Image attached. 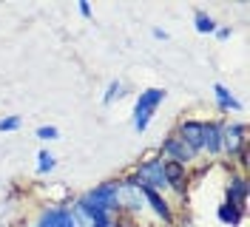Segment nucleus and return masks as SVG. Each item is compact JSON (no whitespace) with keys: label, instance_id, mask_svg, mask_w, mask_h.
Listing matches in <instances>:
<instances>
[{"label":"nucleus","instance_id":"1","mask_svg":"<svg viewBox=\"0 0 250 227\" xmlns=\"http://www.w3.org/2000/svg\"><path fill=\"white\" fill-rule=\"evenodd\" d=\"M162 100H165V91L162 88H148L145 94H140V100H137V105H134V128H137L140 134L148 128V122H151V117L156 114V108H159Z\"/></svg>","mask_w":250,"mask_h":227},{"label":"nucleus","instance_id":"2","mask_svg":"<svg viewBox=\"0 0 250 227\" xmlns=\"http://www.w3.org/2000/svg\"><path fill=\"white\" fill-rule=\"evenodd\" d=\"M117 196H120V185H117V182H105V185L88 190V193L83 196V202H88L94 207H103V210L108 213V210H114V207H120Z\"/></svg>","mask_w":250,"mask_h":227},{"label":"nucleus","instance_id":"3","mask_svg":"<svg viewBox=\"0 0 250 227\" xmlns=\"http://www.w3.org/2000/svg\"><path fill=\"white\" fill-rule=\"evenodd\" d=\"M74 222H80L83 227H114L108 219V213L103 210V207H94V205H88V202H83L80 199L77 207H74Z\"/></svg>","mask_w":250,"mask_h":227},{"label":"nucleus","instance_id":"4","mask_svg":"<svg viewBox=\"0 0 250 227\" xmlns=\"http://www.w3.org/2000/svg\"><path fill=\"white\" fill-rule=\"evenodd\" d=\"M137 185L142 187H151V190H159V187H168V182H165V173H162V162H142L140 170H137Z\"/></svg>","mask_w":250,"mask_h":227},{"label":"nucleus","instance_id":"5","mask_svg":"<svg viewBox=\"0 0 250 227\" xmlns=\"http://www.w3.org/2000/svg\"><path fill=\"white\" fill-rule=\"evenodd\" d=\"M37 227H77V222H74L71 210H65V207H51V210H43Z\"/></svg>","mask_w":250,"mask_h":227},{"label":"nucleus","instance_id":"6","mask_svg":"<svg viewBox=\"0 0 250 227\" xmlns=\"http://www.w3.org/2000/svg\"><path fill=\"white\" fill-rule=\"evenodd\" d=\"M179 139H182L193 153L202 151V122H193V120L182 122V125H179Z\"/></svg>","mask_w":250,"mask_h":227},{"label":"nucleus","instance_id":"7","mask_svg":"<svg viewBox=\"0 0 250 227\" xmlns=\"http://www.w3.org/2000/svg\"><path fill=\"white\" fill-rule=\"evenodd\" d=\"M202 148H208L210 153L222 151V128L216 122H202Z\"/></svg>","mask_w":250,"mask_h":227},{"label":"nucleus","instance_id":"8","mask_svg":"<svg viewBox=\"0 0 250 227\" xmlns=\"http://www.w3.org/2000/svg\"><path fill=\"white\" fill-rule=\"evenodd\" d=\"M162 151H165V153H171V156H173V162H179V165H182V162H190V159H193V151L188 148V145L182 142V139H179V136H171V139H165Z\"/></svg>","mask_w":250,"mask_h":227},{"label":"nucleus","instance_id":"9","mask_svg":"<svg viewBox=\"0 0 250 227\" xmlns=\"http://www.w3.org/2000/svg\"><path fill=\"white\" fill-rule=\"evenodd\" d=\"M242 145H245V125L242 122H233L228 128L225 139H222V148H228L230 153H236V151H242Z\"/></svg>","mask_w":250,"mask_h":227},{"label":"nucleus","instance_id":"10","mask_svg":"<svg viewBox=\"0 0 250 227\" xmlns=\"http://www.w3.org/2000/svg\"><path fill=\"white\" fill-rule=\"evenodd\" d=\"M140 190H142V199H145V202H148V205H151V207L156 210V216H162L165 222H171V210H168L165 199L159 196L156 190H151V187H142V185H140Z\"/></svg>","mask_w":250,"mask_h":227},{"label":"nucleus","instance_id":"11","mask_svg":"<svg viewBox=\"0 0 250 227\" xmlns=\"http://www.w3.org/2000/svg\"><path fill=\"white\" fill-rule=\"evenodd\" d=\"M162 173H165V182H168V185H173V187H176V190H182V173H185V170H182V165H179V162H162Z\"/></svg>","mask_w":250,"mask_h":227},{"label":"nucleus","instance_id":"12","mask_svg":"<svg viewBox=\"0 0 250 227\" xmlns=\"http://www.w3.org/2000/svg\"><path fill=\"white\" fill-rule=\"evenodd\" d=\"M213 91H216V100H219V105L225 108V111H239L242 108V103L236 100V97H230V91L225 88V85H213Z\"/></svg>","mask_w":250,"mask_h":227},{"label":"nucleus","instance_id":"13","mask_svg":"<svg viewBox=\"0 0 250 227\" xmlns=\"http://www.w3.org/2000/svg\"><path fill=\"white\" fill-rule=\"evenodd\" d=\"M245 199H248V182H245V179H233V182H230V187H228V202L242 205Z\"/></svg>","mask_w":250,"mask_h":227},{"label":"nucleus","instance_id":"14","mask_svg":"<svg viewBox=\"0 0 250 227\" xmlns=\"http://www.w3.org/2000/svg\"><path fill=\"white\" fill-rule=\"evenodd\" d=\"M219 219H222L225 225H239V219H242L239 205H233V202H225V205L219 207Z\"/></svg>","mask_w":250,"mask_h":227},{"label":"nucleus","instance_id":"15","mask_svg":"<svg viewBox=\"0 0 250 227\" xmlns=\"http://www.w3.org/2000/svg\"><path fill=\"white\" fill-rule=\"evenodd\" d=\"M37 170H40V173L54 170V156H51L48 151H40V156H37Z\"/></svg>","mask_w":250,"mask_h":227},{"label":"nucleus","instance_id":"16","mask_svg":"<svg viewBox=\"0 0 250 227\" xmlns=\"http://www.w3.org/2000/svg\"><path fill=\"white\" fill-rule=\"evenodd\" d=\"M213 29H216V23H213L208 15L199 12V15H196V31H199V34H208V31H213Z\"/></svg>","mask_w":250,"mask_h":227},{"label":"nucleus","instance_id":"17","mask_svg":"<svg viewBox=\"0 0 250 227\" xmlns=\"http://www.w3.org/2000/svg\"><path fill=\"white\" fill-rule=\"evenodd\" d=\"M117 97H123V83H117V80H114V83L108 85V91H105V97H103V103H105V105H111Z\"/></svg>","mask_w":250,"mask_h":227},{"label":"nucleus","instance_id":"18","mask_svg":"<svg viewBox=\"0 0 250 227\" xmlns=\"http://www.w3.org/2000/svg\"><path fill=\"white\" fill-rule=\"evenodd\" d=\"M37 136H40V139H57L60 131H57L54 125H40V128H37Z\"/></svg>","mask_w":250,"mask_h":227},{"label":"nucleus","instance_id":"19","mask_svg":"<svg viewBox=\"0 0 250 227\" xmlns=\"http://www.w3.org/2000/svg\"><path fill=\"white\" fill-rule=\"evenodd\" d=\"M20 128V117H6V120H0V134L3 131H15Z\"/></svg>","mask_w":250,"mask_h":227},{"label":"nucleus","instance_id":"20","mask_svg":"<svg viewBox=\"0 0 250 227\" xmlns=\"http://www.w3.org/2000/svg\"><path fill=\"white\" fill-rule=\"evenodd\" d=\"M80 12H83L85 17L91 15V6H88V0H80Z\"/></svg>","mask_w":250,"mask_h":227}]
</instances>
